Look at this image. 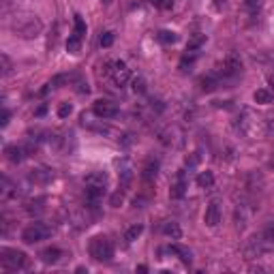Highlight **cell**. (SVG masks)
I'll return each mask as SVG.
<instances>
[{"instance_id": "30", "label": "cell", "mask_w": 274, "mask_h": 274, "mask_svg": "<svg viewBox=\"0 0 274 274\" xmlns=\"http://www.w3.org/2000/svg\"><path fill=\"white\" fill-rule=\"evenodd\" d=\"M204 41H206V37H204V35H195V37L191 39V41H188V47H186V49H199Z\"/></svg>"}, {"instance_id": "2", "label": "cell", "mask_w": 274, "mask_h": 274, "mask_svg": "<svg viewBox=\"0 0 274 274\" xmlns=\"http://www.w3.org/2000/svg\"><path fill=\"white\" fill-rule=\"evenodd\" d=\"M236 129L244 137H249V139H255V137H262L266 133L264 120L259 118L253 109H242V112H240L238 120H236Z\"/></svg>"}, {"instance_id": "19", "label": "cell", "mask_w": 274, "mask_h": 274, "mask_svg": "<svg viewBox=\"0 0 274 274\" xmlns=\"http://www.w3.org/2000/svg\"><path fill=\"white\" fill-rule=\"evenodd\" d=\"M163 233L169 236L172 240H180L182 238V229H180V225L176 223V221H167V223L163 225Z\"/></svg>"}, {"instance_id": "23", "label": "cell", "mask_w": 274, "mask_h": 274, "mask_svg": "<svg viewBox=\"0 0 274 274\" xmlns=\"http://www.w3.org/2000/svg\"><path fill=\"white\" fill-rule=\"evenodd\" d=\"M156 39L163 43V45H174V43H178V35H176L174 30H161L159 35H156Z\"/></svg>"}, {"instance_id": "40", "label": "cell", "mask_w": 274, "mask_h": 274, "mask_svg": "<svg viewBox=\"0 0 274 274\" xmlns=\"http://www.w3.org/2000/svg\"><path fill=\"white\" fill-rule=\"evenodd\" d=\"M268 82H270V86H274V73H272V75L268 77Z\"/></svg>"}, {"instance_id": "15", "label": "cell", "mask_w": 274, "mask_h": 274, "mask_svg": "<svg viewBox=\"0 0 274 274\" xmlns=\"http://www.w3.org/2000/svg\"><path fill=\"white\" fill-rule=\"evenodd\" d=\"M131 182H133V167H131V163L125 161L122 163V169H120V186L122 191H129V186H131Z\"/></svg>"}, {"instance_id": "12", "label": "cell", "mask_w": 274, "mask_h": 274, "mask_svg": "<svg viewBox=\"0 0 274 274\" xmlns=\"http://www.w3.org/2000/svg\"><path fill=\"white\" fill-rule=\"evenodd\" d=\"M221 217H223V210H221V206L217 201H212L210 206L206 208V214H204V223L208 227H217L221 223Z\"/></svg>"}, {"instance_id": "5", "label": "cell", "mask_w": 274, "mask_h": 274, "mask_svg": "<svg viewBox=\"0 0 274 274\" xmlns=\"http://www.w3.org/2000/svg\"><path fill=\"white\" fill-rule=\"evenodd\" d=\"M51 236V227H47L45 223H30L26 229L22 231V240L26 244H37L41 240Z\"/></svg>"}, {"instance_id": "37", "label": "cell", "mask_w": 274, "mask_h": 274, "mask_svg": "<svg viewBox=\"0 0 274 274\" xmlns=\"http://www.w3.org/2000/svg\"><path fill=\"white\" fill-rule=\"evenodd\" d=\"M9 118H11V112H9V109H2V127H6V125H9Z\"/></svg>"}, {"instance_id": "4", "label": "cell", "mask_w": 274, "mask_h": 274, "mask_svg": "<svg viewBox=\"0 0 274 274\" xmlns=\"http://www.w3.org/2000/svg\"><path fill=\"white\" fill-rule=\"evenodd\" d=\"M88 251L96 262H109L114 257V244L107 236H94L88 244Z\"/></svg>"}, {"instance_id": "3", "label": "cell", "mask_w": 274, "mask_h": 274, "mask_svg": "<svg viewBox=\"0 0 274 274\" xmlns=\"http://www.w3.org/2000/svg\"><path fill=\"white\" fill-rule=\"evenodd\" d=\"M26 253L17 249H0V266L6 272H17L26 268Z\"/></svg>"}, {"instance_id": "24", "label": "cell", "mask_w": 274, "mask_h": 274, "mask_svg": "<svg viewBox=\"0 0 274 274\" xmlns=\"http://www.w3.org/2000/svg\"><path fill=\"white\" fill-rule=\"evenodd\" d=\"M253 99H255V103H259V105H268V103H272V92L270 90H255V94H253Z\"/></svg>"}, {"instance_id": "39", "label": "cell", "mask_w": 274, "mask_h": 274, "mask_svg": "<svg viewBox=\"0 0 274 274\" xmlns=\"http://www.w3.org/2000/svg\"><path fill=\"white\" fill-rule=\"evenodd\" d=\"M246 4H249V6H257L259 0H246Z\"/></svg>"}, {"instance_id": "7", "label": "cell", "mask_w": 274, "mask_h": 274, "mask_svg": "<svg viewBox=\"0 0 274 274\" xmlns=\"http://www.w3.org/2000/svg\"><path fill=\"white\" fill-rule=\"evenodd\" d=\"M107 73L112 75V80L116 86H125V84L131 80V71L122 60H116V62H109L107 64Z\"/></svg>"}, {"instance_id": "35", "label": "cell", "mask_w": 274, "mask_h": 274, "mask_svg": "<svg viewBox=\"0 0 274 274\" xmlns=\"http://www.w3.org/2000/svg\"><path fill=\"white\" fill-rule=\"evenodd\" d=\"M264 125H266V133H268V135H274V112L266 116Z\"/></svg>"}, {"instance_id": "20", "label": "cell", "mask_w": 274, "mask_h": 274, "mask_svg": "<svg viewBox=\"0 0 274 274\" xmlns=\"http://www.w3.org/2000/svg\"><path fill=\"white\" fill-rule=\"evenodd\" d=\"M156 174H159V161H154V159H150L146 165H143V174H141V178L150 182L152 178H156Z\"/></svg>"}, {"instance_id": "25", "label": "cell", "mask_w": 274, "mask_h": 274, "mask_svg": "<svg viewBox=\"0 0 274 274\" xmlns=\"http://www.w3.org/2000/svg\"><path fill=\"white\" fill-rule=\"evenodd\" d=\"M197 184L201 186V188H210L212 184H214V174L212 172H201L199 176H197Z\"/></svg>"}, {"instance_id": "21", "label": "cell", "mask_w": 274, "mask_h": 274, "mask_svg": "<svg viewBox=\"0 0 274 274\" xmlns=\"http://www.w3.org/2000/svg\"><path fill=\"white\" fill-rule=\"evenodd\" d=\"M15 195H17L15 184H13L9 178H2V186H0V197H2V199H11V197H15Z\"/></svg>"}, {"instance_id": "18", "label": "cell", "mask_w": 274, "mask_h": 274, "mask_svg": "<svg viewBox=\"0 0 274 274\" xmlns=\"http://www.w3.org/2000/svg\"><path fill=\"white\" fill-rule=\"evenodd\" d=\"M199 84H201V90H204V92H212V90L221 84V77H219L217 73H210V75L201 77V82H199Z\"/></svg>"}, {"instance_id": "17", "label": "cell", "mask_w": 274, "mask_h": 274, "mask_svg": "<svg viewBox=\"0 0 274 274\" xmlns=\"http://www.w3.org/2000/svg\"><path fill=\"white\" fill-rule=\"evenodd\" d=\"M60 257H64V253L60 249H45L41 253V262L43 264H58V262H60Z\"/></svg>"}, {"instance_id": "26", "label": "cell", "mask_w": 274, "mask_h": 274, "mask_svg": "<svg viewBox=\"0 0 274 274\" xmlns=\"http://www.w3.org/2000/svg\"><path fill=\"white\" fill-rule=\"evenodd\" d=\"M73 35L77 37H86V22H84V17L82 15H75L73 17Z\"/></svg>"}, {"instance_id": "36", "label": "cell", "mask_w": 274, "mask_h": 274, "mask_svg": "<svg viewBox=\"0 0 274 274\" xmlns=\"http://www.w3.org/2000/svg\"><path fill=\"white\" fill-rule=\"evenodd\" d=\"M199 159H201V156H199V152H193L191 156H186V165H188V167L197 165V163H199Z\"/></svg>"}, {"instance_id": "29", "label": "cell", "mask_w": 274, "mask_h": 274, "mask_svg": "<svg viewBox=\"0 0 274 274\" xmlns=\"http://www.w3.org/2000/svg\"><path fill=\"white\" fill-rule=\"evenodd\" d=\"M148 2L152 6H156V9H163V11H169L174 6L172 0H148Z\"/></svg>"}, {"instance_id": "11", "label": "cell", "mask_w": 274, "mask_h": 274, "mask_svg": "<svg viewBox=\"0 0 274 274\" xmlns=\"http://www.w3.org/2000/svg\"><path fill=\"white\" fill-rule=\"evenodd\" d=\"M186 186H188L186 174L178 172L176 180L172 182V188H169V197H172V199H182V197H184V193H186Z\"/></svg>"}, {"instance_id": "28", "label": "cell", "mask_w": 274, "mask_h": 274, "mask_svg": "<svg viewBox=\"0 0 274 274\" xmlns=\"http://www.w3.org/2000/svg\"><path fill=\"white\" fill-rule=\"evenodd\" d=\"M0 62H2V77H6L11 73V69H13V64H11V58L6 56V54H0Z\"/></svg>"}, {"instance_id": "27", "label": "cell", "mask_w": 274, "mask_h": 274, "mask_svg": "<svg viewBox=\"0 0 274 274\" xmlns=\"http://www.w3.org/2000/svg\"><path fill=\"white\" fill-rule=\"evenodd\" d=\"M141 231H143V225H133V227H129V231L125 233V240L127 242H133V240H137L141 236Z\"/></svg>"}, {"instance_id": "33", "label": "cell", "mask_w": 274, "mask_h": 274, "mask_svg": "<svg viewBox=\"0 0 274 274\" xmlns=\"http://www.w3.org/2000/svg\"><path fill=\"white\" fill-rule=\"evenodd\" d=\"M122 201H125V191H122V188H118V191H116L114 195H112V206L114 208H118Z\"/></svg>"}, {"instance_id": "22", "label": "cell", "mask_w": 274, "mask_h": 274, "mask_svg": "<svg viewBox=\"0 0 274 274\" xmlns=\"http://www.w3.org/2000/svg\"><path fill=\"white\" fill-rule=\"evenodd\" d=\"M82 41H84L82 37L71 35V37H69V41H67V51H69V54H73V56L80 54V51H82Z\"/></svg>"}, {"instance_id": "31", "label": "cell", "mask_w": 274, "mask_h": 274, "mask_svg": "<svg viewBox=\"0 0 274 274\" xmlns=\"http://www.w3.org/2000/svg\"><path fill=\"white\" fill-rule=\"evenodd\" d=\"M114 45V32H103L101 35V47H112Z\"/></svg>"}, {"instance_id": "34", "label": "cell", "mask_w": 274, "mask_h": 274, "mask_svg": "<svg viewBox=\"0 0 274 274\" xmlns=\"http://www.w3.org/2000/svg\"><path fill=\"white\" fill-rule=\"evenodd\" d=\"M71 112H73V105H71V103H60V107H58V116H60V118H67Z\"/></svg>"}, {"instance_id": "14", "label": "cell", "mask_w": 274, "mask_h": 274, "mask_svg": "<svg viewBox=\"0 0 274 274\" xmlns=\"http://www.w3.org/2000/svg\"><path fill=\"white\" fill-rule=\"evenodd\" d=\"M82 127H86V129H90V131H99V133H109V127L103 122V118L96 122V120H92L90 118V114H82Z\"/></svg>"}, {"instance_id": "32", "label": "cell", "mask_w": 274, "mask_h": 274, "mask_svg": "<svg viewBox=\"0 0 274 274\" xmlns=\"http://www.w3.org/2000/svg\"><path fill=\"white\" fill-rule=\"evenodd\" d=\"M133 92H137V94H143V92H146V82H143L141 77L133 80Z\"/></svg>"}, {"instance_id": "10", "label": "cell", "mask_w": 274, "mask_h": 274, "mask_svg": "<svg viewBox=\"0 0 274 274\" xmlns=\"http://www.w3.org/2000/svg\"><path fill=\"white\" fill-rule=\"evenodd\" d=\"M28 180L35 182V184H47V182L54 180V169L45 167V165H39V167H32L28 172Z\"/></svg>"}, {"instance_id": "6", "label": "cell", "mask_w": 274, "mask_h": 274, "mask_svg": "<svg viewBox=\"0 0 274 274\" xmlns=\"http://www.w3.org/2000/svg\"><path fill=\"white\" fill-rule=\"evenodd\" d=\"M240 71H242V58H240L236 51H231V54L225 56V60L221 62V69H219V77H227V80H231V77H236Z\"/></svg>"}, {"instance_id": "8", "label": "cell", "mask_w": 274, "mask_h": 274, "mask_svg": "<svg viewBox=\"0 0 274 274\" xmlns=\"http://www.w3.org/2000/svg\"><path fill=\"white\" fill-rule=\"evenodd\" d=\"M92 112L94 116H99V118L103 120H109V118H116L118 116V105L112 101H105V99H99V101H94V107H92Z\"/></svg>"}, {"instance_id": "13", "label": "cell", "mask_w": 274, "mask_h": 274, "mask_svg": "<svg viewBox=\"0 0 274 274\" xmlns=\"http://www.w3.org/2000/svg\"><path fill=\"white\" fill-rule=\"evenodd\" d=\"M167 253H172V255H176V257H180V262L182 264H191L193 262V253L186 249V246H180V244H169L167 249H165Z\"/></svg>"}, {"instance_id": "9", "label": "cell", "mask_w": 274, "mask_h": 274, "mask_svg": "<svg viewBox=\"0 0 274 274\" xmlns=\"http://www.w3.org/2000/svg\"><path fill=\"white\" fill-rule=\"evenodd\" d=\"M32 152V146H22V143H9V146H4V156L9 159L11 163H22L26 156Z\"/></svg>"}, {"instance_id": "1", "label": "cell", "mask_w": 274, "mask_h": 274, "mask_svg": "<svg viewBox=\"0 0 274 274\" xmlns=\"http://www.w3.org/2000/svg\"><path fill=\"white\" fill-rule=\"evenodd\" d=\"M11 30L19 39H37L43 32V22L32 13H19L11 17Z\"/></svg>"}, {"instance_id": "38", "label": "cell", "mask_w": 274, "mask_h": 274, "mask_svg": "<svg viewBox=\"0 0 274 274\" xmlns=\"http://www.w3.org/2000/svg\"><path fill=\"white\" fill-rule=\"evenodd\" d=\"M45 109H47V107H45V105H41V107L37 109V116H43V114H45Z\"/></svg>"}, {"instance_id": "41", "label": "cell", "mask_w": 274, "mask_h": 274, "mask_svg": "<svg viewBox=\"0 0 274 274\" xmlns=\"http://www.w3.org/2000/svg\"><path fill=\"white\" fill-rule=\"evenodd\" d=\"M101 2H103V4H109V2H112V0H101Z\"/></svg>"}, {"instance_id": "16", "label": "cell", "mask_w": 274, "mask_h": 274, "mask_svg": "<svg viewBox=\"0 0 274 274\" xmlns=\"http://www.w3.org/2000/svg\"><path fill=\"white\" fill-rule=\"evenodd\" d=\"M84 182H86V186L105 188L107 186V174L105 172H92V174H88L86 178H84Z\"/></svg>"}]
</instances>
